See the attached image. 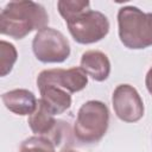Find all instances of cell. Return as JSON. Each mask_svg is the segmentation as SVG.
I'll return each instance as SVG.
<instances>
[{
	"mask_svg": "<svg viewBox=\"0 0 152 152\" xmlns=\"http://www.w3.org/2000/svg\"><path fill=\"white\" fill-rule=\"evenodd\" d=\"M45 8L34 1H11L0 13V32L14 39H23L32 31L48 27Z\"/></svg>",
	"mask_w": 152,
	"mask_h": 152,
	"instance_id": "obj_1",
	"label": "cell"
},
{
	"mask_svg": "<svg viewBox=\"0 0 152 152\" xmlns=\"http://www.w3.org/2000/svg\"><path fill=\"white\" fill-rule=\"evenodd\" d=\"M119 38L132 50L152 46V13H145L135 6L121 7L118 12Z\"/></svg>",
	"mask_w": 152,
	"mask_h": 152,
	"instance_id": "obj_2",
	"label": "cell"
},
{
	"mask_svg": "<svg viewBox=\"0 0 152 152\" xmlns=\"http://www.w3.org/2000/svg\"><path fill=\"white\" fill-rule=\"evenodd\" d=\"M109 126L108 107L96 100L81 106L74 125V137L82 144H95L106 134Z\"/></svg>",
	"mask_w": 152,
	"mask_h": 152,
	"instance_id": "obj_3",
	"label": "cell"
},
{
	"mask_svg": "<svg viewBox=\"0 0 152 152\" xmlns=\"http://www.w3.org/2000/svg\"><path fill=\"white\" fill-rule=\"evenodd\" d=\"M66 25L74 40L80 44L97 43L109 32L108 18L90 8L66 21Z\"/></svg>",
	"mask_w": 152,
	"mask_h": 152,
	"instance_id": "obj_4",
	"label": "cell"
},
{
	"mask_svg": "<svg viewBox=\"0 0 152 152\" xmlns=\"http://www.w3.org/2000/svg\"><path fill=\"white\" fill-rule=\"evenodd\" d=\"M36 58L43 63H62L70 56V44L65 36L52 27L38 31L32 40Z\"/></svg>",
	"mask_w": 152,
	"mask_h": 152,
	"instance_id": "obj_5",
	"label": "cell"
},
{
	"mask_svg": "<svg viewBox=\"0 0 152 152\" xmlns=\"http://www.w3.org/2000/svg\"><path fill=\"white\" fill-rule=\"evenodd\" d=\"M116 116L125 122H137L144 116V102L137 89L129 84H119L112 95Z\"/></svg>",
	"mask_w": 152,
	"mask_h": 152,
	"instance_id": "obj_6",
	"label": "cell"
},
{
	"mask_svg": "<svg viewBox=\"0 0 152 152\" xmlns=\"http://www.w3.org/2000/svg\"><path fill=\"white\" fill-rule=\"evenodd\" d=\"M88 84V75L80 68L70 69H48L43 70L37 77L38 88L45 86H55L66 90L68 93H77L83 90Z\"/></svg>",
	"mask_w": 152,
	"mask_h": 152,
	"instance_id": "obj_7",
	"label": "cell"
},
{
	"mask_svg": "<svg viewBox=\"0 0 152 152\" xmlns=\"http://www.w3.org/2000/svg\"><path fill=\"white\" fill-rule=\"evenodd\" d=\"M2 102L5 107L17 115H31L38 106L34 94L27 89H13L4 93Z\"/></svg>",
	"mask_w": 152,
	"mask_h": 152,
	"instance_id": "obj_8",
	"label": "cell"
},
{
	"mask_svg": "<svg viewBox=\"0 0 152 152\" xmlns=\"http://www.w3.org/2000/svg\"><path fill=\"white\" fill-rule=\"evenodd\" d=\"M81 69L94 81L102 82L110 74V62L106 53L97 50H89L81 57Z\"/></svg>",
	"mask_w": 152,
	"mask_h": 152,
	"instance_id": "obj_9",
	"label": "cell"
},
{
	"mask_svg": "<svg viewBox=\"0 0 152 152\" xmlns=\"http://www.w3.org/2000/svg\"><path fill=\"white\" fill-rule=\"evenodd\" d=\"M40 91V102L53 114L58 115L68 110L71 106V96L66 90L55 87L45 86L39 88Z\"/></svg>",
	"mask_w": 152,
	"mask_h": 152,
	"instance_id": "obj_10",
	"label": "cell"
},
{
	"mask_svg": "<svg viewBox=\"0 0 152 152\" xmlns=\"http://www.w3.org/2000/svg\"><path fill=\"white\" fill-rule=\"evenodd\" d=\"M27 122L34 134L48 138H50L58 125V120L55 119V115L40 101H38L37 109L28 116Z\"/></svg>",
	"mask_w": 152,
	"mask_h": 152,
	"instance_id": "obj_11",
	"label": "cell"
},
{
	"mask_svg": "<svg viewBox=\"0 0 152 152\" xmlns=\"http://www.w3.org/2000/svg\"><path fill=\"white\" fill-rule=\"evenodd\" d=\"M19 152H56V146L50 138L34 135L21 142Z\"/></svg>",
	"mask_w": 152,
	"mask_h": 152,
	"instance_id": "obj_12",
	"label": "cell"
},
{
	"mask_svg": "<svg viewBox=\"0 0 152 152\" xmlns=\"http://www.w3.org/2000/svg\"><path fill=\"white\" fill-rule=\"evenodd\" d=\"M18 53L13 44L1 40L0 42V76H6L11 72L14 63L17 62Z\"/></svg>",
	"mask_w": 152,
	"mask_h": 152,
	"instance_id": "obj_13",
	"label": "cell"
},
{
	"mask_svg": "<svg viewBox=\"0 0 152 152\" xmlns=\"http://www.w3.org/2000/svg\"><path fill=\"white\" fill-rule=\"evenodd\" d=\"M57 7H58L59 14L63 17V19L66 23L70 19H72L74 17H76V15L81 14L82 12L89 10L90 8V2L89 1H78V0H74V1L61 0V1L57 2Z\"/></svg>",
	"mask_w": 152,
	"mask_h": 152,
	"instance_id": "obj_14",
	"label": "cell"
},
{
	"mask_svg": "<svg viewBox=\"0 0 152 152\" xmlns=\"http://www.w3.org/2000/svg\"><path fill=\"white\" fill-rule=\"evenodd\" d=\"M145 86H146L148 93L152 95V66L150 68V70H148L147 74H146V77H145Z\"/></svg>",
	"mask_w": 152,
	"mask_h": 152,
	"instance_id": "obj_15",
	"label": "cell"
},
{
	"mask_svg": "<svg viewBox=\"0 0 152 152\" xmlns=\"http://www.w3.org/2000/svg\"><path fill=\"white\" fill-rule=\"evenodd\" d=\"M63 152H77V151H75V150H65Z\"/></svg>",
	"mask_w": 152,
	"mask_h": 152,
	"instance_id": "obj_16",
	"label": "cell"
}]
</instances>
